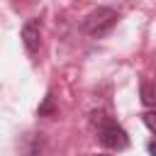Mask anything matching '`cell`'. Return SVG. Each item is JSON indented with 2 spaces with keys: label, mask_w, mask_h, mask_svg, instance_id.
Returning <instances> with one entry per match:
<instances>
[{
  "label": "cell",
  "mask_w": 156,
  "mask_h": 156,
  "mask_svg": "<svg viewBox=\"0 0 156 156\" xmlns=\"http://www.w3.org/2000/svg\"><path fill=\"white\" fill-rule=\"evenodd\" d=\"M90 124H93V132H95V139L100 146L110 149V151H124L129 149V134L127 129L105 110V107H98L90 112Z\"/></svg>",
  "instance_id": "cell-1"
},
{
  "label": "cell",
  "mask_w": 156,
  "mask_h": 156,
  "mask_svg": "<svg viewBox=\"0 0 156 156\" xmlns=\"http://www.w3.org/2000/svg\"><path fill=\"white\" fill-rule=\"evenodd\" d=\"M141 119H144V124L156 134V107H154V110H146V112L141 115Z\"/></svg>",
  "instance_id": "cell-6"
},
{
  "label": "cell",
  "mask_w": 156,
  "mask_h": 156,
  "mask_svg": "<svg viewBox=\"0 0 156 156\" xmlns=\"http://www.w3.org/2000/svg\"><path fill=\"white\" fill-rule=\"evenodd\" d=\"M146 151H149L151 156H156V139H151V141L146 144Z\"/></svg>",
  "instance_id": "cell-7"
},
{
  "label": "cell",
  "mask_w": 156,
  "mask_h": 156,
  "mask_svg": "<svg viewBox=\"0 0 156 156\" xmlns=\"http://www.w3.org/2000/svg\"><path fill=\"white\" fill-rule=\"evenodd\" d=\"M41 27H44L41 17H32V20H27L22 24V32H20L22 44H24V51L32 56V61H37L39 49H41Z\"/></svg>",
  "instance_id": "cell-3"
},
{
  "label": "cell",
  "mask_w": 156,
  "mask_h": 156,
  "mask_svg": "<svg viewBox=\"0 0 156 156\" xmlns=\"http://www.w3.org/2000/svg\"><path fill=\"white\" fill-rule=\"evenodd\" d=\"M98 156H107V154H98Z\"/></svg>",
  "instance_id": "cell-8"
},
{
  "label": "cell",
  "mask_w": 156,
  "mask_h": 156,
  "mask_svg": "<svg viewBox=\"0 0 156 156\" xmlns=\"http://www.w3.org/2000/svg\"><path fill=\"white\" fill-rule=\"evenodd\" d=\"M37 115H39V117H54V115H58V107H56V102H54V95H51V93H49V95L44 98V102L39 105Z\"/></svg>",
  "instance_id": "cell-5"
},
{
  "label": "cell",
  "mask_w": 156,
  "mask_h": 156,
  "mask_svg": "<svg viewBox=\"0 0 156 156\" xmlns=\"http://www.w3.org/2000/svg\"><path fill=\"white\" fill-rule=\"evenodd\" d=\"M117 22H119L117 10H112V7H95L93 12L85 15V20H83L80 27H83V32H85L88 37L102 39V37H107V34L117 27Z\"/></svg>",
  "instance_id": "cell-2"
},
{
  "label": "cell",
  "mask_w": 156,
  "mask_h": 156,
  "mask_svg": "<svg viewBox=\"0 0 156 156\" xmlns=\"http://www.w3.org/2000/svg\"><path fill=\"white\" fill-rule=\"evenodd\" d=\"M139 98H141V102L149 110H154L156 107V80L141 78V83H139Z\"/></svg>",
  "instance_id": "cell-4"
}]
</instances>
